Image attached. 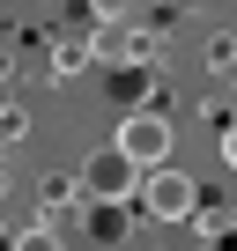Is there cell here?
Masks as SVG:
<instances>
[{
  "label": "cell",
  "instance_id": "2",
  "mask_svg": "<svg viewBox=\"0 0 237 251\" xmlns=\"http://www.w3.org/2000/svg\"><path fill=\"white\" fill-rule=\"evenodd\" d=\"M171 141H178V133H171V118L148 111V103H134L126 118H118V133H111V148L126 155L134 170H163V163H171Z\"/></svg>",
  "mask_w": 237,
  "mask_h": 251
},
{
  "label": "cell",
  "instance_id": "5",
  "mask_svg": "<svg viewBox=\"0 0 237 251\" xmlns=\"http://www.w3.org/2000/svg\"><path fill=\"white\" fill-rule=\"evenodd\" d=\"M82 229H89L96 244H118V236H126V207H89V214H82Z\"/></svg>",
  "mask_w": 237,
  "mask_h": 251
},
{
  "label": "cell",
  "instance_id": "3",
  "mask_svg": "<svg viewBox=\"0 0 237 251\" xmlns=\"http://www.w3.org/2000/svg\"><path fill=\"white\" fill-rule=\"evenodd\" d=\"M134 200L148 207V222H185L193 200H200V185H193L178 163H163V170H141V192H134Z\"/></svg>",
  "mask_w": 237,
  "mask_h": 251
},
{
  "label": "cell",
  "instance_id": "10",
  "mask_svg": "<svg viewBox=\"0 0 237 251\" xmlns=\"http://www.w3.org/2000/svg\"><path fill=\"white\" fill-rule=\"evenodd\" d=\"M200 251H222V244H200Z\"/></svg>",
  "mask_w": 237,
  "mask_h": 251
},
{
  "label": "cell",
  "instance_id": "6",
  "mask_svg": "<svg viewBox=\"0 0 237 251\" xmlns=\"http://www.w3.org/2000/svg\"><path fill=\"white\" fill-rule=\"evenodd\" d=\"M8 251H67V236H59V229H45V222H30V229H15V236H8Z\"/></svg>",
  "mask_w": 237,
  "mask_h": 251
},
{
  "label": "cell",
  "instance_id": "4",
  "mask_svg": "<svg viewBox=\"0 0 237 251\" xmlns=\"http://www.w3.org/2000/svg\"><path fill=\"white\" fill-rule=\"evenodd\" d=\"M185 222H193V236H200V244H222V236H230V200H207V192H200Z\"/></svg>",
  "mask_w": 237,
  "mask_h": 251
},
{
  "label": "cell",
  "instance_id": "1",
  "mask_svg": "<svg viewBox=\"0 0 237 251\" xmlns=\"http://www.w3.org/2000/svg\"><path fill=\"white\" fill-rule=\"evenodd\" d=\"M74 192H82L89 207H126V200L141 192V170H134L126 155L104 141V148H89V155H82V177H74Z\"/></svg>",
  "mask_w": 237,
  "mask_h": 251
},
{
  "label": "cell",
  "instance_id": "8",
  "mask_svg": "<svg viewBox=\"0 0 237 251\" xmlns=\"http://www.w3.org/2000/svg\"><path fill=\"white\" fill-rule=\"evenodd\" d=\"M230 67H237V37H230V30H215V37H207V74H215V81H230Z\"/></svg>",
  "mask_w": 237,
  "mask_h": 251
},
{
  "label": "cell",
  "instance_id": "7",
  "mask_svg": "<svg viewBox=\"0 0 237 251\" xmlns=\"http://www.w3.org/2000/svg\"><path fill=\"white\" fill-rule=\"evenodd\" d=\"M89 67V37H59L52 45V74H82Z\"/></svg>",
  "mask_w": 237,
  "mask_h": 251
},
{
  "label": "cell",
  "instance_id": "9",
  "mask_svg": "<svg viewBox=\"0 0 237 251\" xmlns=\"http://www.w3.org/2000/svg\"><path fill=\"white\" fill-rule=\"evenodd\" d=\"M0 192H8V163H0Z\"/></svg>",
  "mask_w": 237,
  "mask_h": 251
}]
</instances>
